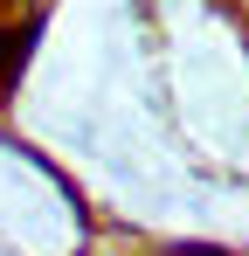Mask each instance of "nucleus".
<instances>
[{"label":"nucleus","instance_id":"obj_1","mask_svg":"<svg viewBox=\"0 0 249 256\" xmlns=\"http://www.w3.org/2000/svg\"><path fill=\"white\" fill-rule=\"evenodd\" d=\"M35 35H42V21H28V28H0V76H7V84H14L21 62L35 56Z\"/></svg>","mask_w":249,"mask_h":256}]
</instances>
